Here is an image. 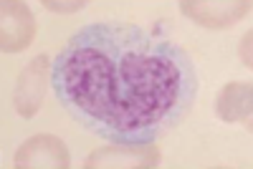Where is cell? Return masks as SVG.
I'll list each match as a JSON object with an SVG mask.
<instances>
[{"label": "cell", "mask_w": 253, "mask_h": 169, "mask_svg": "<svg viewBox=\"0 0 253 169\" xmlns=\"http://www.w3.org/2000/svg\"><path fill=\"white\" fill-rule=\"evenodd\" d=\"M182 15H187L193 23L213 31H225L236 26L238 20L251 10L248 0H236V3H200V0H182L180 3Z\"/></svg>", "instance_id": "cell-5"}, {"label": "cell", "mask_w": 253, "mask_h": 169, "mask_svg": "<svg viewBox=\"0 0 253 169\" xmlns=\"http://www.w3.org/2000/svg\"><path fill=\"white\" fill-rule=\"evenodd\" d=\"M15 167H69L71 157L66 152V144L53 134H36L26 139L15 152Z\"/></svg>", "instance_id": "cell-6"}, {"label": "cell", "mask_w": 253, "mask_h": 169, "mask_svg": "<svg viewBox=\"0 0 253 169\" xmlns=\"http://www.w3.org/2000/svg\"><path fill=\"white\" fill-rule=\"evenodd\" d=\"M43 5L53 13H74V10H81L84 5V0H76V3H56V0H43Z\"/></svg>", "instance_id": "cell-8"}, {"label": "cell", "mask_w": 253, "mask_h": 169, "mask_svg": "<svg viewBox=\"0 0 253 169\" xmlns=\"http://www.w3.org/2000/svg\"><path fill=\"white\" fill-rule=\"evenodd\" d=\"M215 114L225 124H253V86L246 81L225 83L215 99Z\"/></svg>", "instance_id": "cell-7"}, {"label": "cell", "mask_w": 253, "mask_h": 169, "mask_svg": "<svg viewBox=\"0 0 253 169\" xmlns=\"http://www.w3.org/2000/svg\"><path fill=\"white\" fill-rule=\"evenodd\" d=\"M48 76H51V61L46 53L31 58L28 66L18 73L15 91H13V106L18 116L31 119L41 111L48 89Z\"/></svg>", "instance_id": "cell-2"}, {"label": "cell", "mask_w": 253, "mask_h": 169, "mask_svg": "<svg viewBox=\"0 0 253 169\" xmlns=\"http://www.w3.org/2000/svg\"><path fill=\"white\" fill-rule=\"evenodd\" d=\"M58 101L86 129L144 144L190 111L198 76L190 58L137 26L94 23L69 38L51 66Z\"/></svg>", "instance_id": "cell-1"}, {"label": "cell", "mask_w": 253, "mask_h": 169, "mask_svg": "<svg viewBox=\"0 0 253 169\" xmlns=\"http://www.w3.org/2000/svg\"><path fill=\"white\" fill-rule=\"evenodd\" d=\"M160 159L162 154L152 141H144V144L114 141L109 146L96 149L86 159V167H157Z\"/></svg>", "instance_id": "cell-4"}, {"label": "cell", "mask_w": 253, "mask_h": 169, "mask_svg": "<svg viewBox=\"0 0 253 169\" xmlns=\"http://www.w3.org/2000/svg\"><path fill=\"white\" fill-rule=\"evenodd\" d=\"M0 13H3V35H0L3 53L26 51L36 38V18L31 8L26 3H18V0H3Z\"/></svg>", "instance_id": "cell-3"}, {"label": "cell", "mask_w": 253, "mask_h": 169, "mask_svg": "<svg viewBox=\"0 0 253 169\" xmlns=\"http://www.w3.org/2000/svg\"><path fill=\"white\" fill-rule=\"evenodd\" d=\"M251 43H253V33L248 31V33L241 38V61L246 63L248 68L253 66V58H251Z\"/></svg>", "instance_id": "cell-9"}]
</instances>
